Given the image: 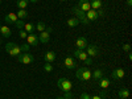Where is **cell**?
Returning <instances> with one entry per match:
<instances>
[{"mask_svg": "<svg viewBox=\"0 0 132 99\" xmlns=\"http://www.w3.org/2000/svg\"><path fill=\"white\" fill-rule=\"evenodd\" d=\"M57 86L65 93V94H63V98H65V99H71L70 91H71V89H73V83H71L68 78H60L58 82H57Z\"/></svg>", "mask_w": 132, "mask_h": 99, "instance_id": "cell-1", "label": "cell"}, {"mask_svg": "<svg viewBox=\"0 0 132 99\" xmlns=\"http://www.w3.org/2000/svg\"><path fill=\"white\" fill-rule=\"evenodd\" d=\"M5 50H7V53L9 54L11 57H15V58L19 56V54L23 53L21 46H19L17 44H15V42H8L5 45Z\"/></svg>", "mask_w": 132, "mask_h": 99, "instance_id": "cell-2", "label": "cell"}, {"mask_svg": "<svg viewBox=\"0 0 132 99\" xmlns=\"http://www.w3.org/2000/svg\"><path fill=\"white\" fill-rule=\"evenodd\" d=\"M75 77L79 81H90L91 79V70L89 68H79L75 71Z\"/></svg>", "mask_w": 132, "mask_h": 99, "instance_id": "cell-3", "label": "cell"}, {"mask_svg": "<svg viewBox=\"0 0 132 99\" xmlns=\"http://www.w3.org/2000/svg\"><path fill=\"white\" fill-rule=\"evenodd\" d=\"M16 60L20 63H24V65H29V63H32L33 61H35L33 56H32L30 53H28V52H23L21 54H19V56L16 57Z\"/></svg>", "mask_w": 132, "mask_h": 99, "instance_id": "cell-4", "label": "cell"}, {"mask_svg": "<svg viewBox=\"0 0 132 99\" xmlns=\"http://www.w3.org/2000/svg\"><path fill=\"white\" fill-rule=\"evenodd\" d=\"M53 32V28L52 27H46L45 30H42L40 32V35H38V41L42 42V44H48L50 41V33Z\"/></svg>", "mask_w": 132, "mask_h": 99, "instance_id": "cell-5", "label": "cell"}, {"mask_svg": "<svg viewBox=\"0 0 132 99\" xmlns=\"http://www.w3.org/2000/svg\"><path fill=\"white\" fill-rule=\"evenodd\" d=\"M73 12H74V15H75V17L79 20V23L82 21V24H85V25H87L90 23L89 20H87V17H86V12H83V11H81L78 7H74L73 8Z\"/></svg>", "mask_w": 132, "mask_h": 99, "instance_id": "cell-6", "label": "cell"}, {"mask_svg": "<svg viewBox=\"0 0 132 99\" xmlns=\"http://www.w3.org/2000/svg\"><path fill=\"white\" fill-rule=\"evenodd\" d=\"M27 44L29 46H37L38 45V35H36V33H30V35L27 36Z\"/></svg>", "mask_w": 132, "mask_h": 99, "instance_id": "cell-7", "label": "cell"}, {"mask_svg": "<svg viewBox=\"0 0 132 99\" xmlns=\"http://www.w3.org/2000/svg\"><path fill=\"white\" fill-rule=\"evenodd\" d=\"M87 38L86 37H78L75 40V46H77V49H79V50H85L86 48H87Z\"/></svg>", "mask_w": 132, "mask_h": 99, "instance_id": "cell-8", "label": "cell"}, {"mask_svg": "<svg viewBox=\"0 0 132 99\" xmlns=\"http://www.w3.org/2000/svg\"><path fill=\"white\" fill-rule=\"evenodd\" d=\"M86 50V53H87V56L89 57H96L98 54H99V49H98V46L96 45H87V48L85 49Z\"/></svg>", "mask_w": 132, "mask_h": 99, "instance_id": "cell-9", "label": "cell"}, {"mask_svg": "<svg viewBox=\"0 0 132 99\" xmlns=\"http://www.w3.org/2000/svg\"><path fill=\"white\" fill-rule=\"evenodd\" d=\"M63 65H65V68L69 69V70L77 69V63H75V61H74L73 57H66V58L63 60Z\"/></svg>", "mask_w": 132, "mask_h": 99, "instance_id": "cell-10", "label": "cell"}, {"mask_svg": "<svg viewBox=\"0 0 132 99\" xmlns=\"http://www.w3.org/2000/svg\"><path fill=\"white\" fill-rule=\"evenodd\" d=\"M124 75H126V71L123 69H115L112 73H111V78L116 79V81H120V79H123L124 78Z\"/></svg>", "mask_w": 132, "mask_h": 99, "instance_id": "cell-11", "label": "cell"}, {"mask_svg": "<svg viewBox=\"0 0 132 99\" xmlns=\"http://www.w3.org/2000/svg\"><path fill=\"white\" fill-rule=\"evenodd\" d=\"M73 57L74 58H77V60H79V61H85L87 57V53L85 52V50H79V49H77V50H74L73 52Z\"/></svg>", "mask_w": 132, "mask_h": 99, "instance_id": "cell-12", "label": "cell"}, {"mask_svg": "<svg viewBox=\"0 0 132 99\" xmlns=\"http://www.w3.org/2000/svg\"><path fill=\"white\" fill-rule=\"evenodd\" d=\"M78 7L81 11H83V12H87V11L91 9V5H90V0H79L78 2Z\"/></svg>", "mask_w": 132, "mask_h": 99, "instance_id": "cell-13", "label": "cell"}, {"mask_svg": "<svg viewBox=\"0 0 132 99\" xmlns=\"http://www.w3.org/2000/svg\"><path fill=\"white\" fill-rule=\"evenodd\" d=\"M4 20H5V23H8V24H15L19 19H17V16H16L15 12H9L8 15H5Z\"/></svg>", "mask_w": 132, "mask_h": 99, "instance_id": "cell-14", "label": "cell"}, {"mask_svg": "<svg viewBox=\"0 0 132 99\" xmlns=\"http://www.w3.org/2000/svg\"><path fill=\"white\" fill-rule=\"evenodd\" d=\"M90 5H91V9L98 11L103 8V2L102 0H90Z\"/></svg>", "mask_w": 132, "mask_h": 99, "instance_id": "cell-15", "label": "cell"}, {"mask_svg": "<svg viewBox=\"0 0 132 99\" xmlns=\"http://www.w3.org/2000/svg\"><path fill=\"white\" fill-rule=\"evenodd\" d=\"M86 17H87V20L89 21H95V20H98V13H96V11H94V9H90V11H87L86 12Z\"/></svg>", "mask_w": 132, "mask_h": 99, "instance_id": "cell-16", "label": "cell"}, {"mask_svg": "<svg viewBox=\"0 0 132 99\" xmlns=\"http://www.w3.org/2000/svg\"><path fill=\"white\" fill-rule=\"evenodd\" d=\"M44 60H45L46 62H49V63H52L54 60H56V53H54L53 50L46 52V53H45V56H44Z\"/></svg>", "mask_w": 132, "mask_h": 99, "instance_id": "cell-17", "label": "cell"}, {"mask_svg": "<svg viewBox=\"0 0 132 99\" xmlns=\"http://www.w3.org/2000/svg\"><path fill=\"white\" fill-rule=\"evenodd\" d=\"M0 33H2V36L4 38H8V37H11V35H12V32H11V29L7 25H2V27H0Z\"/></svg>", "mask_w": 132, "mask_h": 99, "instance_id": "cell-18", "label": "cell"}, {"mask_svg": "<svg viewBox=\"0 0 132 99\" xmlns=\"http://www.w3.org/2000/svg\"><path fill=\"white\" fill-rule=\"evenodd\" d=\"M103 75H104V71L102 69H96V70H94L91 73V77H93L95 81H99L101 78H103Z\"/></svg>", "mask_w": 132, "mask_h": 99, "instance_id": "cell-19", "label": "cell"}, {"mask_svg": "<svg viewBox=\"0 0 132 99\" xmlns=\"http://www.w3.org/2000/svg\"><path fill=\"white\" fill-rule=\"evenodd\" d=\"M66 24H68L70 28H74V27H77L79 24V20L77 19V17H70V19H68V21H66Z\"/></svg>", "mask_w": 132, "mask_h": 99, "instance_id": "cell-20", "label": "cell"}, {"mask_svg": "<svg viewBox=\"0 0 132 99\" xmlns=\"http://www.w3.org/2000/svg\"><path fill=\"white\" fill-rule=\"evenodd\" d=\"M110 83H111V82H110L108 78H101V79H99V86H101V89H103V90L107 89V87L110 86Z\"/></svg>", "mask_w": 132, "mask_h": 99, "instance_id": "cell-21", "label": "cell"}, {"mask_svg": "<svg viewBox=\"0 0 132 99\" xmlns=\"http://www.w3.org/2000/svg\"><path fill=\"white\" fill-rule=\"evenodd\" d=\"M35 29H36V27L33 25L32 23H25V24H24V30L28 33V35L33 33V32H35Z\"/></svg>", "mask_w": 132, "mask_h": 99, "instance_id": "cell-22", "label": "cell"}, {"mask_svg": "<svg viewBox=\"0 0 132 99\" xmlns=\"http://www.w3.org/2000/svg\"><path fill=\"white\" fill-rule=\"evenodd\" d=\"M16 16H17L19 20H24V19H27V17H28L27 9H19V11H17V13H16Z\"/></svg>", "mask_w": 132, "mask_h": 99, "instance_id": "cell-23", "label": "cell"}, {"mask_svg": "<svg viewBox=\"0 0 132 99\" xmlns=\"http://www.w3.org/2000/svg\"><path fill=\"white\" fill-rule=\"evenodd\" d=\"M118 96H119L120 99H127V98L129 96V91H128L127 89H122V90H119Z\"/></svg>", "mask_w": 132, "mask_h": 99, "instance_id": "cell-24", "label": "cell"}, {"mask_svg": "<svg viewBox=\"0 0 132 99\" xmlns=\"http://www.w3.org/2000/svg\"><path fill=\"white\" fill-rule=\"evenodd\" d=\"M16 4H17V7L20 9H25L28 7V4H29V0H17Z\"/></svg>", "mask_w": 132, "mask_h": 99, "instance_id": "cell-25", "label": "cell"}, {"mask_svg": "<svg viewBox=\"0 0 132 99\" xmlns=\"http://www.w3.org/2000/svg\"><path fill=\"white\" fill-rule=\"evenodd\" d=\"M45 28H46V25H45V23H44V21H38V23H37V25H36V29H37L38 32L45 30Z\"/></svg>", "mask_w": 132, "mask_h": 99, "instance_id": "cell-26", "label": "cell"}, {"mask_svg": "<svg viewBox=\"0 0 132 99\" xmlns=\"http://www.w3.org/2000/svg\"><path fill=\"white\" fill-rule=\"evenodd\" d=\"M44 70H45L46 73L53 71V65H52V63H49V62H46L45 65H44Z\"/></svg>", "mask_w": 132, "mask_h": 99, "instance_id": "cell-27", "label": "cell"}, {"mask_svg": "<svg viewBox=\"0 0 132 99\" xmlns=\"http://www.w3.org/2000/svg\"><path fill=\"white\" fill-rule=\"evenodd\" d=\"M24 24H25V23H24V20H17L16 23H15V25L17 27L19 30H20V29H24Z\"/></svg>", "mask_w": 132, "mask_h": 99, "instance_id": "cell-28", "label": "cell"}, {"mask_svg": "<svg viewBox=\"0 0 132 99\" xmlns=\"http://www.w3.org/2000/svg\"><path fill=\"white\" fill-rule=\"evenodd\" d=\"M19 33H20V37L23 38V40H25V38H27V36H28V33H27L24 29H20V32H19Z\"/></svg>", "mask_w": 132, "mask_h": 99, "instance_id": "cell-29", "label": "cell"}, {"mask_svg": "<svg viewBox=\"0 0 132 99\" xmlns=\"http://www.w3.org/2000/svg\"><path fill=\"white\" fill-rule=\"evenodd\" d=\"M123 50L124 52H131V45H129V44H123Z\"/></svg>", "mask_w": 132, "mask_h": 99, "instance_id": "cell-30", "label": "cell"}, {"mask_svg": "<svg viewBox=\"0 0 132 99\" xmlns=\"http://www.w3.org/2000/svg\"><path fill=\"white\" fill-rule=\"evenodd\" d=\"M83 62H85V65H87V66H89V65H91V63H93V58H91V57H87V58H86Z\"/></svg>", "mask_w": 132, "mask_h": 99, "instance_id": "cell-31", "label": "cell"}, {"mask_svg": "<svg viewBox=\"0 0 132 99\" xmlns=\"http://www.w3.org/2000/svg\"><path fill=\"white\" fill-rule=\"evenodd\" d=\"M81 99H91V95H89L87 93H83L82 96H81Z\"/></svg>", "mask_w": 132, "mask_h": 99, "instance_id": "cell-32", "label": "cell"}, {"mask_svg": "<svg viewBox=\"0 0 132 99\" xmlns=\"http://www.w3.org/2000/svg\"><path fill=\"white\" fill-rule=\"evenodd\" d=\"M21 49H23V52H27V50L29 49V45H28V44H25V45L21 46Z\"/></svg>", "mask_w": 132, "mask_h": 99, "instance_id": "cell-33", "label": "cell"}, {"mask_svg": "<svg viewBox=\"0 0 132 99\" xmlns=\"http://www.w3.org/2000/svg\"><path fill=\"white\" fill-rule=\"evenodd\" d=\"M127 7H128V8L132 7V0H127Z\"/></svg>", "mask_w": 132, "mask_h": 99, "instance_id": "cell-34", "label": "cell"}, {"mask_svg": "<svg viewBox=\"0 0 132 99\" xmlns=\"http://www.w3.org/2000/svg\"><path fill=\"white\" fill-rule=\"evenodd\" d=\"M91 99H103L101 95H94V96H91Z\"/></svg>", "mask_w": 132, "mask_h": 99, "instance_id": "cell-35", "label": "cell"}, {"mask_svg": "<svg viewBox=\"0 0 132 99\" xmlns=\"http://www.w3.org/2000/svg\"><path fill=\"white\" fill-rule=\"evenodd\" d=\"M128 60H132V54H131V52H128Z\"/></svg>", "mask_w": 132, "mask_h": 99, "instance_id": "cell-36", "label": "cell"}, {"mask_svg": "<svg viewBox=\"0 0 132 99\" xmlns=\"http://www.w3.org/2000/svg\"><path fill=\"white\" fill-rule=\"evenodd\" d=\"M38 0H29V3H37Z\"/></svg>", "mask_w": 132, "mask_h": 99, "instance_id": "cell-37", "label": "cell"}, {"mask_svg": "<svg viewBox=\"0 0 132 99\" xmlns=\"http://www.w3.org/2000/svg\"><path fill=\"white\" fill-rule=\"evenodd\" d=\"M57 99H65V98H63V96H58Z\"/></svg>", "mask_w": 132, "mask_h": 99, "instance_id": "cell-38", "label": "cell"}, {"mask_svg": "<svg viewBox=\"0 0 132 99\" xmlns=\"http://www.w3.org/2000/svg\"><path fill=\"white\" fill-rule=\"evenodd\" d=\"M60 2H66V0H60Z\"/></svg>", "mask_w": 132, "mask_h": 99, "instance_id": "cell-39", "label": "cell"}, {"mask_svg": "<svg viewBox=\"0 0 132 99\" xmlns=\"http://www.w3.org/2000/svg\"><path fill=\"white\" fill-rule=\"evenodd\" d=\"M0 4H2V0H0Z\"/></svg>", "mask_w": 132, "mask_h": 99, "instance_id": "cell-40", "label": "cell"}, {"mask_svg": "<svg viewBox=\"0 0 132 99\" xmlns=\"http://www.w3.org/2000/svg\"><path fill=\"white\" fill-rule=\"evenodd\" d=\"M0 27H2V24H0Z\"/></svg>", "mask_w": 132, "mask_h": 99, "instance_id": "cell-41", "label": "cell"}, {"mask_svg": "<svg viewBox=\"0 0 132 99\" xmlns=\"http://www.w3.org/2000/svg\"><path fill=\"white\" fill-rule=\"evenodd\" d=\"M0 42H2V40H0Z\"/></svg>", "mask_w": 132, "mask_h": 99, "instance_id": "cell-42", "label": "cell"}]
</instances>
